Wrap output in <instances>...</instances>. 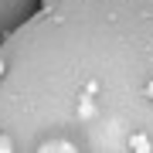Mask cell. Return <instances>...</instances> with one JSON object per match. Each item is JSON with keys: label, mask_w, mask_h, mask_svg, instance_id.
Instances as JSON below:
<instances>
[{"label": "cell", "mask_w": 153, "mask_h": 153, "mask_svg": "<svg viewBox=\"0 0 153 153\" xmlns=\"http://www.w3.org/2000/svg\"><path fill=\"white\" fill-rule=\"evenodd\" d=\"M0 133L14 153H153V0H61L7 34Z\"/></svg>", "instance_id": "6da1fadb"}, {"label": "cell", "mask_w": 153, "mask_h": 153, "mask_svg": "<svg viewBox=\"0 0 153 153\" xmlns=\"http://www.w3.org/2000/svg\"><path fill=\"white\" fill-rule=\"evenodd\" d=\"M38 10H41V0H0V44Z\"/></svg>", "instance_id": "7a4b0ae2"}, {"label": "cell", "mask_w": 153, "mask_h": 153, "mask_svg": "<svg viewBox=\"0 0 153 153\" xmlns=\"http://www.w3.org/2000/svg\"><path fill=\"white\" fill-rule=\"evenodd\" d=\"M55 4H61V0H41V7H55Z\"/></svg>", "instance_id": "3957f363"}]
</instances>
